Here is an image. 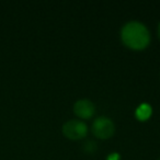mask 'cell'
I'll return each instance as SVG.
<instances>
[{
  "mask_svg": "<svg viewBox=\"0 0 160 160\" xmlns=\"http://www.w3.org/2000/svg\"><path fill=\"white\" fill-rule=\"evenodd\" d=\"M115 126L112 120L105 116L98 118L92 124V133L99 139H109L113 136Z\"/></svg>",
  "mask_w": 160,
  "mask_h": 160,
  "instance_id": "3",
  "label": "cell"
},
{
  "mask_svg": "<svg viewBox=\"0 0 160 160\" xmlns=\"http://www.w3.org/2000/svg\"><path fill=\"white\" fill-rule=\"evenodd\" d=\"M82 148H83V151H85V152L93 153L94 151L97 150V144L94 142H92V140H88V142H86L85 144H83Z\"/></svg>",
  "mask_w": 160,
  "mask_h": 160,
  "instance_id": "6",
  "label": "cell"
},
{
  "mask_svg": "<svg viewBox=\"0 0 160 160\" xmlns=\"http://www.w3.org/2000/svg\"><path fill=\"white\" fill-rule=\"evenodd\" d=\"M159 160H160V159H159Z\"/></svg>",
  "mask_w": 160,
  "mask_h": 160,
  "instance_id": "9",
  "label": "cell"
},
{
  "mask_svg": "<svg viewBox=\"0 0 160 160\" xmlns=\"http://www.w3.org/2000/svg\"><path fill=\"white\" fill-rule=\"evenodd\" d=\"M73 112H75V114L78 118L88 120V118H91L93 116L94 112H96V107L90 100L81 99V100H78L75 103Z\"/></svg>",
  "mask_w": 160,
  "mask_h": 160,
  "instance_id": "4",
  "label": "cell"
},
{
  "mask_svg": "<svg viewBox=\"0 0 160 160\" xmlns=\"http://www.w3.org/2000/svg\"><path fill=\"white\" fill-rule=\"evenodd\" d=\"M120 159H121V156H120V153H118V152L110 153L107 157V160H120Z\"/></svg>",
  "mask_w": 160,
  "mask_h": 160,
  "instance_id": "7",
  "label": "cell"
},
{
  "mask_svg": "<svg viewBox=\"0 0 160 160\" xmlns=\"http://www.w3.org/2000/svg\"><path fill=\"white\" fill-rule=\"evenodd\" d=\"M158 36H159V40H160V23L158 25Z\"/></svg>",
  "mask_w": 160,
  "mask_h": 160,
  "instance_id": "8",
  "label": "cell"
},
{
  "mask_svg": "<svg viewBox=\"0 0 160 160\" xmlns=\"http://www.w3.org/2000/svg\"><path fill=\"white\" fill-rule=\"evenodd\" d=\"M151 113H152V109L151 107L148 104V103H142L139 107L136 109L135 111V116L138 121H147L149 118H150Z\"/></svg>",
  "mask_w": 160,
  "mask_h": 160,
  "instance_id": "5",
  "label": "cell"
},
{
  "mask_svg": "<svg viewBox=\"0 0 160 160\" xmlns=\"http://www.w3.org/2000/svg\"><path fill=\"white\" fill-rule=\"evenodd\" d=\"M88 127L81 121L70 120L62 125V134L70 140H79L87 136Z\"/></svg>",
  "mask_w": 160,
  "mask_h": 160,
  "instance_id": "2",
  "label": "cell"
},
{
  "mask_svg": "<svg viewBox=\"0 0 160 160\" xmlns=\"http://www.w3.org/2000/svg\"><path fill=\"white\" fill-rule=\"evenodd\" d=\"M121 38L125 46L134 51L145 49L150 43V33L142 23L131 21L122 28Z\"/></svg>",
  "mask_w": 160,
  "mask_h": 160,
  "instance_id": "1",
  "label": "cell"
}]
</instances>
